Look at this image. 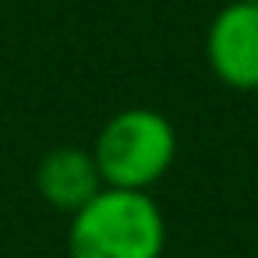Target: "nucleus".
Wrapping results in <instances>:
<instances>
[{
  "mask_svg": "<svg viewBox=\"0 0 258 258\" xmlns=\"http://www.w3.org/2000/svg\"><path fill=\"white\" fill-rule=\"evenodd\" d=\"M166 219L149 191L103 187L68 223V258H163Z\"/></svg>",
  "mask_w": 258,
  "mask_h": 258,
  "instance_id": "f257e3e1",
  "label": "nucleus"
},
{
  "mask_svg": "<svg viewBox=\"0 0 258 258\" xmlns=\"http://www.w3.org/2000/svg\"><path fill=\"white\" fill-rule=\"evenodd\" d=\"M89 152L106 187L152 191L177 159V127L159 110L127 106L99 127Z\"/></svg>",
  "mask_w": 258,
  "mask_h": 258,
  "instance_id": "f03ea898",
  "label": "nucleus"
},
{
  "mask_svg": "<svg viewBox=\"0 0 258 258\" xmlns=\"http://www.w3.org/2000/svg\"><path fill=\"white\" fill-rule=\"evenodd\" d=\"M205 60L233 92H258V4L230 0L205 32Z\"/></svg>",
  "mask_w": 258,
  "mask_h": 258,
  "instance_id": "7ed1b4c3",
  "label": "nucleus"
},
{
  "mask_svg": "<svg viewBox=\"0 0 258 258\" xmlns=\"http://www.w3.org/2000/svg\"><path fill=\"white\" fill-rule=\"evenodd\" d=\"M103 187L106 184H103V177L96 170V159L82 145H57L36 166V191H39V198L50 209L64 212V216H75Z\"/></svg>",
  "mask_w": 258,
  "mask_h": 258,
  "instance_id": "20e7f679",
  "label": "nucleus"
},
{
  "mask_svg": "<svg viewBox=\"0 0 258 258\" xmlns=\"http://www.w3.org/2000/svg\"><path fill=\"white\" fill-rule=\"evenodd\" d=\"M244 4H258V0H244Z\"/></svg>",
  "mask_w": 258,
  "mask_h": 258,
  "instance_id": "39448f33",
  "label": "nucleus"
}]
</instances>
